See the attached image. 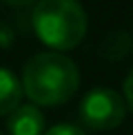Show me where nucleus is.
Segmentation results:
<instances>
[{
  "mask_svg": "<svg viewBox=\"0 0 133 135\" xmlns=\"http://www.w3.org/2000/svg\"><path fill=\"white\" fill-rule=\"evenodd\" d=\"M22 93L36 106H60L80 86L75 62L58 51L36 53L22 69Z\"/></svg>",
  "mask_w": 133,
  "mask_h": 135,
  "instance_id": "nucleus-1",
  "label": "nucleus"
},
{
  "mask_svg": "<svg viewBox=\"0 0 133 135\" xmlns=\"http://www.w3.org/2000/svg\"><path fill=\"white\" fill-rule=\"evenodd\" d=\"M31 25L38 40L49 49L71 51L87 36V11L80 0H38Z\"/></svg>",
  "mask_w": 133,
  "mask_h": 135,
  "instance_id": "nucleus-2",
  "label": "nucleus"
},
{
  "mask_svg": "<svg viewBox=\"0 0 133 135\" xmlns=\"http://www.w3.org/2000/svg\"><path fill=\"white\" fill-rule=\"evenodd\" d=\"M126 102L124 98L107 86L91 89L80 102V120L91 131H111L124 120Z\"/></svg>",
  "mask_w": 133,
  "mask_h": 135,
  "instance_id": "nucleus-3",
  "label": "nucleus"
},
{
  "mask_svg": "<svg viewBox=\"0 0 133 135\" xmlns=\"http://www.w3.org/2000/svg\"><path fill=\"white\" fill-rule=\"evenodd\" d=\"M9 135H42L44 133V115L36 104H20L9 113L7 120Z\"/></svg>",
  "mask_w": 133,
  "mask_h": 135,
  "instance_id": "nucleus-4",
  "label": "nucleus"
},
{
  "mask_svg": "<svg viewBox=\"0 0 133 135\" xmlns=\"http://www.w3.org/2000/svg\"><path fill=\"white\" fill-rule=\"evenodd\" d=\"M22 84L13 71L0 66V115H9L20 106L22 100Z\"/></svg>",
  "mask_w": 133,
  "mask_h": 135,
  "instance_id": "nucleus-5",
  "label": "nucleus"
},
{
  "mask_svg": "<svg viewBox=\"0 0 133 135\" xmlns=\"http://www.w3.org/2000/svg\"><path fill=\"white\" fill-rule=\"evenodd\" d=\"M133 51V38L124 31H113L100 44V53L107 60H122Z\"/></svg>",
  "mask_w": 133,
  "mask_h": 135,
  "instance_id": "nucleus-6",
  "label": "nucleus"
},
{
  "mask_svg": "<svg viewBox=\"0 0 133 135\" xmlns=\"http://www.w3.org/2000/svg\"><path fill=\"white\" fill-rule=\"evenodd\" d=\"M42 135H87V133L75 124H55L49 131H44Z\"/></svg>",
  "mask_w": 133,
  "mask_h": 135,
  "instance_id": "nucleus-7",
  "label": "nucleus"
},
{
  "mask_svg": "<svg viewBox=\"0 0 133 135\" xmlns=\"http://www.w3.org/2000/svg\"><path fill=\"white\" fill-rule=\"evenodd\" d=\"M13 44V29L7 25V22H0V47L7 49Z\"/></svg>",
  "mask_w": 133,
  "mask_h": 135,
  "instance_id": "nucleus-8",
  "label": "nucleus"
},
{
  "mask_svg": "<svg viewBox=\"0 0 133 135\" xmlns=\"http://www.w3.org/2000/svg\"><path fill=\"white\" fill-rule=\"evenodd\" d=\"M122 98H126L124 102L129 104V109L133 111V69H131V73L126 75V80H124V95Z\"/></svg>",
  "mask_w": 133,
  "mask_h": 135,
  "instance_id": "nucleus-9",
  "label": "nucleus"
},
{
  "mask_svg": "<svg viewBox=\"0 0 133 135\" xmlns=\"http://www.w3.org/2000/svg\"><path fill=\"white\" fill-rule=\"evenodd\" d=\"M7 4H11V7H27V4H31L33 0H4Z\"/></svg>",
  "mask_w": 133,
  "mask_h": 135,
  "instance_id": "nucleus-10",
  "label": "nucleus"
},
{
  "mask_svg": "<svg viewBox=\"0 0 133 135\" xmlns=\"http://www.w3.org/2000/svg\"><path fill=\"white\" fill-rule=\"evenodd\" d=\"M0 135H2V133H0Z\"/></svg>",
  "mask_w": 133,
  "mask_h": 135,
  "instance_id": "nucleus-11",
  "label": "nucleus"
}]
</instances>
